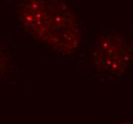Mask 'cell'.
Instances as JSON below:
<instances>
[{
	"label": "cell",
	"mask_w": 133,
	"mask_h": 124,
	"mask_svg": "<svg viewBox=\"0 0 133 124\" xmlns=\"http://www.w3.org/2000/svg\"><path fill=\"white\" fill-rule=\"evenodd\" d=\"M15 21L27 36L60 57L80 51L83 25L66 0H8Z\"/></svg>",
	"instance_id": "cell-1"
},
{
	"label": "cell",
	"mask_w": 133,
	"mask_h": 124,
	"mask_svg": "<svg viewBox=\"0 0 133 124\" xmlns=\"http://www.w3.org/2000/svg\"><path fill=\"white\" fill-rule=\"evenodd\" d=\"M89 61L98 79L104 82L117 81L133 67L129 41L117 32H103L89 48Z\"/></svg>",
	"instance_id": "cell-2"
},
{
	"label": "cell",
	"mask_w": 133,
	"mask_h": 124,
	"mask_svg": "<svg viewBox=\"0 0 133 124\" xmlns=\"http://www.w3.org/2000/svg\"><path fill=\"white\" fill-rule=\"evenodd\" d=\"M14 63V48L7 39L0 37V79L11 74Z\"/></svg>",
	"instance_id": "cell-3"
},
{
	"label": "cell",
	"mask_w": 133,
	"mask_h": 124,
	"mask_svg": "<svg viewBox=\"0 0 133 124\" xmlns=\"http://www.w3.org/2000/svg\"><path fill=\"white\" fill-rule=\"evenodd\" d=\"M110 124H133V120H120V121L111 122Z\"/></svg>",
	"instance_id": "cell-4"
},
{
	"label": "cell",
	"mask_w": 133,
	"mask_h": 124,
	"mask_svg": "<svg viewBox=\"0 0 133 124\" xmlns=\"http://www.w3.org/2000/svg\"><path fill=\"white\" fill-rule=\"evenodd\" d=\"M129 44H130L131 51H132V57H133V34L131 36V37H130V40H129Z\"/></svg>",
	"instance_id": "cell-5"
}]
</instances>
